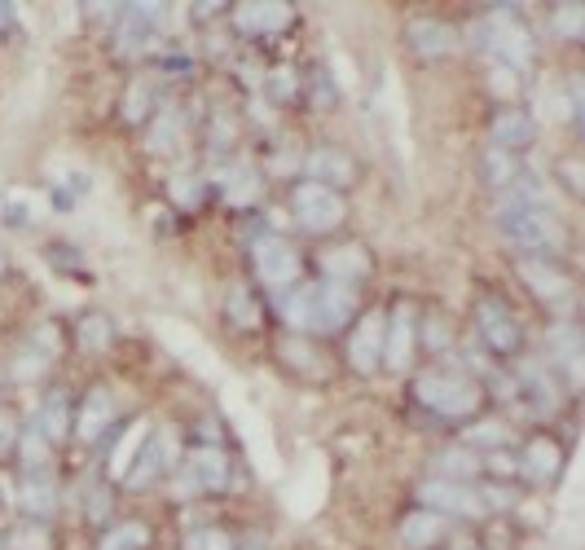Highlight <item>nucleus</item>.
I'll list each match as a JSON object with an SVG mask.
<instances>
[{
  "label": "nucleus",
  "instance_id": "obj_42",
  "mask_svg": "<svg viewBox=\"0 0 585 550\" xmlns=\"http://www.w3.org/2000/svg\"><path fill=\"white\" fill-rule=\"evenodd\" d=\"M273 93H278V97H291V93H295L291 71H273Z\"/></svg>",
  "mask_w": 585,
  "mask_h": 550
},
{
  "label": "nucleus",
  "instance_id": "obj_18",
  "mask_svg": "<svg viewBox=\"0 0 585 550\" xmlns=\"http://www.w3.org/2000/svg\"><path fill=\"white\" fill-rule=\"evenodd\" d=\"M110 414H115V401H110L106 388H93L84 396V410H80V423H75V436L80 440H97L110 427Z\"/></svg>",
  "mask_w": 585,
  "mask_h": 550
},
{
  "label": "nucleus",
  "instance_id": "obj_32",
  "mask_svg": "<svg viewBox=\"0 0 585 550\" xmlns=\"http://www.w3.org/2000/svg\"><path fill=\"white\" fill-rule=\"evenodd\" d=\"M185 550H234V537L220 533V528H194L185 537Z\"/></svg>",
  "mask_w": 585,
  "mask_h": 550
},
{
  "label": "nucleus",
  "instance_id": "obj_15",
  "mask_svg": "<svg viewBox=\"0 0 585 550\" xmlns=\"http://www.w3.org/2000/svg\"><path fill=\"white\" fill-rule=\"evenodd\" d=\"M322 273H326V282H361L370 273V260H366V251L361 247H335V251H326L322 256Z\"/></svg>",
  "mask_w": 585,
  "mask_h": 550
},
{
  "label": "nucleus",
  "instance_id": "obj_37",
  "mask_svg": "<svg viewBox=\"0 0 585 550\" xmlns=\"http://www.w3.org/2000/svg\"><path fill=\"white\" fill-rule=\"evenodd\" d=\"M141 102H150V88L146 84H132V93H128V119L146 115V106H141Z\"/></svg>",
  "mask_w": 585,
  "mask_h": 550
},
{
  "label": "nucleus",
  "instance_id": "obj_40",
  "mask_svg": "<svg viewBox=\"0 0 585 550\" xmlns=\"http://www.w3.org/2000/svg\"><path fill=\"white\" fill-rule=\"evenodd\" d=\"M493 88H498L502 97L515 93V71H511V66H493Z\"/></svg>",
  "mask_w": 585,
  "mask_h": 550
},
{
  "label": "nucleus",
  "instance_id": "obj_33",
  "mask_svg": "<svg viewBox=\"0 0 585 550\" xmlns=\"http://www.w3.org/2000/svg\"><path fill=\"white\" fill-rule=\"evenodd\" d=\"M524 383H528V392H537V401H542V410H555L559 392L546 383V374H542V370H537V366H528V370H524Z\"/></svg>",
  "mask_w": 585,
  "mask_h": 550
},
{
  "label": "nucleus",
  "instance_id": "obj_16",
  "mask_svg": "<svg viewBox=\"0 0 585 550\" xmlns=\"http://www.w3.org/2000/svg\"><path fill=\"white\" fill-rule=\"evenodd\" d=\"M533 115H524V110H502L498 119H493V150H524L528 141H533Z\"/></svg>",
  "mask_w": 585,
  "mask_h": 550
},
{
  "label": "nucleus",
  "instance_id": "obj_9",
  "mask_svg": "<svg viewBox=\"0 0 585 550\" xmlns=\"http://www.w3.org/2000/svg\"><path fill=\"white\" fill-rule=\"evenodd\" d=\"M168 462H172V440L159 432V436H150L146 445L137 449V458H132L124 484H128V489H146V484H154L163 471H168Z\"/></svg>",
  "mask_w": 585,
  "mask_h": 550
},
{
  "label": "nucleus",
  "instance_id": "obj_7",
  "mask_svg": "<svg viewBox=\"0 0 585 550\" xmlns=\"http://www.w3.org/2000/svg\"><path fill=\"white\" fill-rule=\"evenodd\" d=\"M256 273L264 286L286 291V286H295V278H300V256H295V247H286L282 238H260L256 242Z\"/></svg>",
  "mask_w": 585,
  "mask_h": 550
},
{
  "label": "nucleus",
  "instance_id": "obj_23",
  "mask_svg": "<svg viewBox=\"0 0 585 550\" xmlns=\"http://www.w3.org/2000/svg\"><path fill=\"white\" fill-rule=\"evenodd\" d=\"M550 352H555L559 366H568L572 379H577V374H581V330L568 326V322H559L555 330H550Z\"/></svg>",
  "mask_w": 585,
  "mask_h": 550
},
{
  "label": "nucleus",
  "instance_id": "obj_21",
  "mask_svg": "<svg viewBox=\"0 0 585 550\" xmlns=\"http://www.w3.org/2000/svg\"><path fill=\"white\" fill-rule=\"evenodd\" d=\"M18 502L27 506L31 515H49L53 506H58V489H53V476H49V471H36V467H31L27 480H22Z\"/></svg>",
  "mask_w": 585,
  "mask_h": 550
},
{
  "label": "nucleus",
  "instance_id": "obj_38",
  "mask_svg": "<svg viewBox=\"0 0 585 550\" xmlns=\"http://www.w3.org/2000/svg\"><path fill=\"white\" fill-rule=\"evenodd\" d=\"M22 454H27L31 467H36V462H44V436H40V427H36V432H27V440H22Z\"/></svg>",
  "mask_w": 585,
  "mask_h": 550
},
{
  "label": "nucleus",
  "instance_id": "obj_4",
  "mask_svg": "<svg viewBox=\"0 0 585 550\" xmlns=\"http://www.w3.org/2000/svg\"><path fill=\"white\" fill-rule=\"evenodd\" d=\"M291 203H295V220H300L308 234H330V229H339L348 216L339 190H326V185H317V181H304Z\"/></svg>",
  "mask_w": 585,
  "mask_h": 550
},
{
  "label": "nucleus",
  "instance_id": "obj_1",
  "mask_svg": "<svg viewBox=\"0 0 585 550\" xmlns=\"http://www.w3.org/2000/svg\"><path fill=\"white\" fill-rule=\"evenodd\" d=\"M352 286L344 282H308L282 291V317L295 330H317V335H335L352 317Z\"/></svg>",
  "mask_w": 585,
  "mask_h": 550
},
{
  "label": "nucleus",
  "instance_id": "obj_6",
  "mask_svg": "<svg viewBox=\"0 0 585 550\" xmlns=\"http://www.w3.org/2000/svg\"><path fill=\"white\" fill-rule=\"evenodd\" d=\"M423 502H427V511H445V515H467V520H476V515H484V502L476 489H467L462 480H427L423 489Z\"/></svg>",
  "mask_w": 585,
  "mask_h": 550
},
{
  "label": "nucleus",
  "instance_id": "obj_29",
  "mask_svg": "<svg viewBox=\"0 0 585 550\" xmlns=\"http://www.w3.org/2000/svg\"><path fill=\"white\" fill-rule=\"evenodd\" d=\"M141 445H146V423H137L124 440H119V454H115V462H110V471H115V476H128V467H132V458H137Z\"/></svg>",
  "mask_w": 585,
  "mask_h": 550
},
{
  "label": "nucleus",
  "instance_id": "obj_25",
  "mask_svg": "<svg viewBox=\"0 0 585 550\" xmlns=\"http://www.w3.org/2000/svg\"><path fill=\"white\" fill-rule=\"evenodd\" d=\"M40 432L49 440H62L66 432H71V410H66V392H53L49 401H44L40 410Z\"/></svg>",
  "mask_w": 585,
  "mask_h": 550
},
{
  "label": "nucleus",
  "instance_id": "obj_17",
  "mask_svg": "<svg viewBox=\"0 0 585 550\" xmlns=\"http://www.w3.org/2000/svg\"><path fill=\"white\" fill-rule=\"evenodd\" d=\"M410 44H414L418 58H440V53L454 49L458 36H454V27H445V22H436V18H418L414 27H410Z\"/></svg>",
  "mask_w": 585,
  "mask_h": 550
},
{
  "label": "nucleus",
  "instance_id": "obj_43",
  "mask_svg": "<svg viewBox=\"0 0 585 550\" xmlns=\"http://www.w3.org/2000/svg\"><path fill=\"white\" fill-rule=\"evenodd\" d=\"M282 357H291L295 366H308V348L295 344V339H291V344H282Z\"/></svg>",
  "mask_w": 585,
  "mask_h": 550
},
{
  "label": "nucleus",
  "instance_id": "obj_36",
  "mask_svg": "<svg viewBox=\"0 0 585 550\" xmlns=\"http://www.w3.org/2000/svg\"><path fill=\"white\" fill-rule=\"evenodd\" d=\"M9 546L14 550H49V533H44V528H18V533L9 537Z\"/></svg>",
  "mask_w": 585,
  "mask_h": 550
},
{
  "label": "nucleus",
  "instance_id": "obj_13",
  "mask_svg": "<svg viewBox=\"0 0 585 550\" xmlns=\"http://www.w3.org/2000/svg\"><path fill=\"white\" fill-rule=\"evenodd\" d=\"M520 278L533 286L542 300H568V291H572L568 273L550 260H520Z\"/></svg>",
  "mask_w": 585,
  "mask_h": 550
},
{
  "label": "nucleus",
  "instance_id": "obj_28",
  "mask_svg": "<svg viewBox=\"0 0 585 550\" xmlns=\"http://www.w3.org/2000/svg\"><path fill=\"white\" fill-rule=\"evenodd\" d=\"M229 317H234L238 330H251L260 322V308H256V300H251L247 286H234V291H229Z\"/></svg>",
  "mask_w": 585,
  "mask_h": 550
},
{
  "label": "nucleus",
  "instance_id": "obj_22",
  "mask_svg": "<svg viewBox=\"0 0 585 550\" xmlns=\"http://www.w3.org/2000/svg\"><path fill=\"white\" fill-rule=\"evenodd\" d=\"M559 462H564V454H559L555 440L537 436L533 445L524 449V476H528V480H550V476L559 471Z\"/></svg>",
  "mask_w": 585,
  "mask_h": 550
},
{
  "label": "nucleus",
  "instance_id": "obj_27",
  "mask_svg": "<svg viewBox=\"0 0 585 550\" xmlns=\"http://www.w3.org/2000/svg\"><path fill=\"white\" fill-rule=\"evenodd\" d=\"M146 524H119V528H110V533L102 537V546L97 550H141L146 546Z\"/></svg>",
  "mask_w": 585,
  "mask_h": 550
},
{
  "label": "nucleus",
  "instance_id": "obj_19",
  "mask_svg": "<svg viewBox=\"0 0 585 550\" xmlns=\"http://www.w3.org/2000/svg\"><path fill=\"white\" fill-rule=\"evenodd\" d=\"M440 537H445V515H440V511H414V515H405L401 542L410 546V550H427V546H436Z\"/></svg>",
  "mask_w": 585,
  "mask_h": 550
},
{
  "label": "nucleus",
  "instance_id": "obj_8",
  "mask_svg": "<svg viewBox=\"0 0 585 550\" xmlns=\"http://www.w3.org/2000/svg\"><path fill=\"white\" fill-rule=\"evenodd\" d=\"M383 326H388V317H383V313H366V317H361L357 335H352V344H348L352 370H361V374L379 370V361H383Z\"/></svg>",
  "mask_w": 585,
  "mask_h": 550
},
{
  "label": "nucleus",
  "instance_id": "obj_10",
  "mask_svg": "<svg viewBox=\"0 0 585 550\" xmlns=\"http://www.w3.org/2000/svg\"><path fill=\"white\" fill-rule=\"evenodd\" d=\"M476 322H480L484 344H489L493 352H515V348H520V326H515V317H511V308H506V304L484 300Z\"/></svg>",
  "mask_w": 585,
  "mask_h": 550
},
{
  "label": "nucleus",
  "instance_id": "obj_2",
  "mask_svg": "<svg viewBox=\"0 0 585 550\" xmlns=\"http://www.w3.org/2000/svg\"><path fill=\"white\" fill-rule=\"evenodd\" d=\"M498 220H502V234L520 251H528L533 260L559 256L568 247L564 220L550 212V207H506V212H498Z\"/></svg>",
  "mask_w": 585,
  "mask_h": 550
},
{
  "label": "nucleus",
  "instance_id": "obj_39",
  "mask_svg": "<svg viewBox=\"0 0 585 550\" xmlns=\"http://www.w3.org/2000/svg\"><path fill=\"white\" fill-rule=\"evenodd\" d=\"M172 198H176V203H185V207L194 203L198 190H194V181H190V176H176V181H172Z\"/></svg>",
  "mask_w": 585,
  "mask_h": 550
},
{
  "label": "nucleus",
  "instance_id": "obj_14",
  "mask_svg": "<svg viewBox=\"0 0 585 550\" xmlns=\"http://www.w3.org/2000/svg\"><path fill=\"white\" fill-rule=\"evenodd\" d=\"M234 22L242 36H273V31L291 27V9L286 5H242V9H234Z\"/></svg>",
  "mask_w": 585,
  "mask_h": 550
},
{
  "label": "nucleus",
  "instance_id": "obj_5",
  "mask_svg": "<svg viewBox=\"0 0 585 550\" xmlns=\"http://www.w3.org/2000/svg\"><path fill=\"white\" fill-rule=\"evenodd\" d=\"M480 44L498 53L502 66H511V71H524V66L533 62V40H528V31L511 14H493L489 22H484Z\"/></svg>",
  "mask_w": 585,
  "mask_h": 550
},
{
  "label": "nucleus",
  "instance_id": "obj_31",
  "mask_svg": "<svg viewBox=\"0 0 585 550\" xmlns=\"http://www.w3.org/2000/svg\"><path fill=\"white\" fill-rule=\"evenodd\" d=\"M484 181L502 185V190L515 181V163L506 159V150H489V154H484Z\"/></svg>",
  "mask_w": 585,
  "mask_h": 550
},
{
  "label": "nucleus",
  "instance_id": "obj_41",
  "mask_svg": "<svg viewBox=\"0 0 585 550\" xmlns=\"http://www.w3.org/2000/svg\"><path fill=\"white\" fill-rule=\"evenodd\" d=\"M471 440H484V445H502L506 432H502V427H493V423H484V427H476V432H471Z\"/></svg>",
  "mask_w": 585,
  "mask_h": 550
},
{
  "label": "nucleus",
  "instance_id": "obj_3",
  "mask_svg": "<svg viewBox=\"0 0 585 550\" xmlns=\"http://www.w3.org/2000/svg\"><path fill=\"white\" fill-rule=\"evenodd\" d=\"M418 401L427 405V410L445 414V418H467L480 410V388L471 379H462V374H445V370H427L423 379L414 383Z\"/></svg>",
  "mask_w": 585,
  "mask_h": 550
},
{
  "label": "nucleus",
  "instance_id": "obj_12",
  "mask_svg": "<svg viewBox=\"0 0 585 550\" xmlns=\"http://www.w3.org/2000/svg\"><path fill=\"white\" fill-rule=\"evenodd\" d=\"M225 480H229V458L220 454V449H194L190 454V467H185V489H225Z\"/></svg>",
  "mask_w": 585,
  "mask_h": 550
},
{
  "label": "nucleus",
  "instance_id": "obj_11",
  "mask_svg": "<svg viewBox=\"0 0 585 550\" xmlns=\"http://www.w3.org/2000/svg\"><path fill=\"white\" fill-rule=\"evenodd\" d=\"M414 357V308L401 304L392 313V322L383 326V361H388L392 370H405Z\"/></svg>",
  "mask_w": 585,
  "mask_h": 550
},
{
  "label": "nucleus",
  "instance_id": "obj_30",
  "mask_svg": "<svg viewBox=\"0 0 585 550\" xmlns=\"http://www.w3.org/2000/svg\"><path fill=\"white\" fill-rule=\"evenodd\" d=\"M110 339H115V330H110V317H84V326H80V344H84L88 352L110 348Z\"/></svg>",
  "mask_w": 585,
  "mask_h": 550
},
{
  "label": "nucleus",
  "instance_id": "obj_35",
  "mask_svg": "<svg viewBox=\"0 0 585 550\" xmlns=\"http://www.w3.org/2000/svg\"><path fill=\"white\" fill-rule=\"evenodd\" d=\"M176 128H181V119H176V115H163L159 124H154V132H150V150H154V154L168 150L172 137H176Z\"/></svg>",
  "mask_w": 585,
  "mask_h": 550
},
{
  "label": "nucleus",
  "instance_id": "obj_26",
  "mask_svg": "<svg viewBox=\"0 0 585 550\" xmlns=\"http://www.w3.org/2000/svg\"><path fill=\"white\" fill-rule=\"evenodd\" d=\"M436 471H440V480H467L480 471V462L467 449H449V454H436Z\"/></svg>",
  "mask_w": 585,
  "mask_h": 550
},
{
  "label": "nucleus",
  "instance_id": "obj_34",
  "mask_svg": "<svg viewBox=\"0 0 585 550\" xmlns=\"http://www.w3.org/2000/svg\"><path fill=\"white\" fill-rule=\"evenodd\" d=\"M555 31H559L564 40H577V36H581V5L555 9Z\"/></svg>",
  "mask_w": 585,
  "mask_h": 550
},
{
  "label": "nucleus",
  "instance_id": "obj_20",
  "mask_svg": "<svg viewBox=\"0 0 585 550\" xmlns=\"http://www.w3.org/2000/svg\"><path fill=\"white\" fill-rule=\"evenodd\" d=\"M308 176H313L317 185H326V190H335V185L352 181V163L339 150H313L308 154Z\"/></svg>",
  "mask_w": 585,
  "mask_h": 550
},
{
  "label": "nucleus",
  "instance_id": "obj_24",
  "mask_svg": "<svg viewBox=\"0 0 585 550\" xmlns=\"http://www.w3.org/2000/svg\"><path fill=\"white\" fill-rule=\"evenodd\" d=\"M220 185H225V203H234V207H247L260 198V176L251 168H229L220 176Z\"/></svg>",
  "mask_w": 585,
  "mask_h": 550
}]
</instances>
